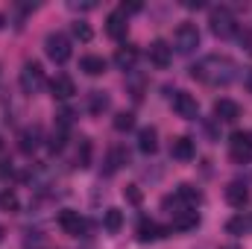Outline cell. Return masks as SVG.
I'll return each instance as SVG.
<instances>
[{
  "label": "cell",
  "instance_id": "cell-1",
  "mask_svg": "<svg viewBox=\"0 0 252 249\" xmlns=\"http://www.w3.org/2000/svg\"><path fill=\"white\" fill-rule=\"evenodd\" d=\"M190 76L205 82V85H229L238 76V67L229 56H205L202 62L190 67Z\"/></svg>",
  "mask_w": 252,
  "mask_h": 249
},
{
  "label": "cell",
  "instance_id": "cell-2",
  "mask_svg": "<svg viewBox=\"0 0 252 249\" xmlns=\"http://www.w3.org/2000/svg\"><path fill=\"white\" fill-rule=\"evenodd\" d=\"M208 24H211V32H214L217 38H229V35H235V32H238V21H235L232 9H226V6L211 9Z\"/></svg>",
  "mask_w": 252,
  "mask_h": 249
},
{
  "label": "cell",
  "instance_id": "cell-3",
  "mask_svg": "<svg viewBox=\"0 0 252 249\" xmlns=\"http://www.w3.org/2000/svg\"><path fill=\"white\" fill-rule=\"evenodd\" d=\"M44 53H47V59L56 64H64L70 59V38L64 35V32H50L47 38H44Z\"/></svg>",
  "mask_w": 252,
  "mask_h": 249
},
{
  "label": "cell",
  "instance_id": "cell-4",
  "mask_svg": "<svg viewBox=\"0 0 252 249\" xmlns=\"http://www.w3.org/2000/svg\"><path fill=\"white\" fill-rule=\"evenodd\" d=\"M18 82H21V91L24 94H38L44 88V67L38 62H24Z\"/></svg>",
  "mask_w": 252,
  "mask_h": 249
},
{
  "label": "cell",
  "instance_id": "cell-5",
  "mask_svg": "<svg viewBox=\"0 0 252 249\" xmlns=\"http://www.w3.org/2000/svg\"><path fill=\"white\" fill-rule=\"evenodd\" d=\"M173 47H176V53H182V56L193 53V50L199 47V30H196L193 24H179L176 32H173Z\"/></svg>",
  "mask_w": 252,
  "mask_h": 249
},
{
  "label": "cell",
  "instance_id": "cell-6",
  "mask_svg": "<svg viewBox=\"0 0 252 249\" xmlns=\"http://www.w3.org/2000/svg\"><path fill=\"white\" fill-rule=\"evenodd\" d=\"M229 150H232V158H235V161H244V164L252 161V132H244V129L232 132Z\"/></svg>",
  "mask_w": 252,
  "mask_h": 249
},
{
  "label": "cell",
  "instance_id": "cell-7",
  "mask_svg": "<svg viewBox=\"0 0 252 249\" xmlns=\"http://www.w3.org/2000/svg\"><path fill=\"white\" fill-rule=\"evenodd\" d=\"M59 226H62L64 235H70V238H82L85 229H88L85 217H82L79 211H73V208H62V211H59Z\"/></svg>",
  "mask_w": 252,
  "mask_h": 249
},
{
  "label": "cell",
  "instance_id": "cell-8",
  "mask_svg": "<svg viewBox=\"0 0 252 249\" xmlns=\"http://www.w3.org/2000/svg\"><path fill=\"white\" fill-rule=\"evenodd\" d=\"M41 141H44V132H41V126H24L21 132H18V150L24 153V156H32L38 147H41Z\"/></svg>",
  "mask_w": 252,
  "mask_h": 249
},
{
  "label": "cell",
  "instance_id": "cell-9",
  "mask_svg": "<svg viewBox=\"0 0 252 249\" xmlns=\"http://www.w3.org/2000/svg\"><path fill=\"white\" fill-rule=\"evenodd\" d=\"M173 112L179 118H185V121H196L199 118V103H196V97L188 94V91H176L173 94Z\"/></svg>",
  "mask_w": 252,
  "mask_h": 249
},
{
  "label": "cell",
  "instance_id": "cell-10",
  "mask_svg": "<svg viewBox=\"0 0 252 249\" xmlns=\"http://www.w3.org/2000/svg\"><path fill=\"white\" fill-rule=\"evenodd\" d=\"M147 56H150V62L156 64V67H167V64L173 62V47L158 38V41H153V44L147 47Z\"/></svg>",
  "mask_w": 252,
  "mask_h": 249
},
{
  "label": "cell",
  "instance_id": "cell-11",
  "mask_svg": "<svg viewBox=\"0 0 252 249\" xmlns=\"http://www.w3.org/2000/svg\"><path fill=\"white\" fill-rule=\"evenodd\" d=\"M126 30H129V15H124L121 9H115V12L106 18V32H109V38L121 41L126 35Z\"/></svg>",
  "mask_w": 252,
  "mask_h": 249
},
{
  "label": "cell",
  "instance_id": "cell-12",
  "mask_svg": "<svg viewBox=\"0 0 252 249\" xmlns=\"http://www.w3.org/2000/svg\"><path fill=\"white\" fill-rule=\"evenodd\" d=\"M50 91H53L56 100H70V97L76 94V82H73L67 73H56L53 82H50Z\"/></svg>",
  "mask_w": 252,
  "mask_h": 249
},
{
  "label": "cell",
  "instance_id": "cell-13",
  "mask_svg": "<svg viewBox=\"0 0 252 249\" xmlns=\"http://www.w3.org/2000/svg\"><path fill=\"white\" fill-rule=\"evenodd\" d=\"M214 118L217 121H223V124H235L238 118H241V106L235 103V100H217L214 103Z\"/></svg>",
  "mask_w": 252,
  "mask_h": 249
},
{
  "label": "cell",
  "instance_id": "cell-14",
  "mask_svg": "<svg viewBox=\"0 0 252 249\" xmlns=\"http://www.w3.org/2000/svg\"><path fill=\"white\" fill-rule=\"evenodd\" d=\"M226 202H229L232 208L250 205V187L244 185V182H229V185H226Z\"/></svg>",
  "mask_w": 252,
  "mask_h": 249
},
{
  "label": "cell",
  "instance_id": "cell-15",
  "mask_svg": "<svg viewBox=\"0 0 252 249\" xmlns=\"http://www.w3.org/2000/svg\"><path fill=\"white\" fill-rule=\"evenodd\" d=\"M124 164H129V150H126V147H121V144H115V147L109 150V156H106V176L118 173Z\"/></svg>",
  "mask_w": 252,
  "mask_h": 249
},
{
  "label": "cell",
  "instance_id": "cell-16",
  "mask_svg": "<svg viewBox=\"0 0 252 249\" xmlns=\"http://www.w3.org/2000/svg\"><path fill=\"white\" fill-rule=\"evenodd\" d=\"M170 217H173V229H179V232H190V229L199 226V211L196 208H182Z\"/></svg>",
  "mask_w": 252,
  "mask_h": 249
},
{
  "label": "cell",
  "instance_id": "cell-17",
  "mask_svg": "<svg viewBox=\"0 0 252 249\" xmlns=\"http://www.w3.org/2000/svg\"><path fill=\"white\" fill-rule=\"evenodd\" d=\"M138 150L147 153V156H153V153L158 150V129H156V126L138 129Z\"/></svg>",
  "mask_w": 252,
  "mask_h": 249
},
{
  "label": "cell",
  "instance_id": "cell-18",
  "mask_svg": "<svg viewBox=\"0 0 252 249\" xmlns=\"http://www.w3.org/2000/svg\"><path fill=\"white\" fill-rule=\"evenodd\" d=\"M170 156H173L176 161H190V158L196 156V147H193V141H190V138H185V135H182V138H176V141H173Z\"/></svg>",
  "mask_w": 252,
  "mask_h": 249
},
{
  "label": "cell",
  "instance_id": "cell-19",
  "mask_svg": "<svg viewBox=\"0 0 252 249\" xmlns=\"http://www.w3.org/2000/svg\"><path fill=\"white\" fill-rule=\"evenodd\" d=\"M138 62V50L135 47H118V53H115V64H118V70H132Z\"/></svg>",
  "mask_w": 252,
  "mask_h": 249
},
{
  "label": "cell",
  "instance_id": "cell-20",
  "mask_svg": "<svg viewBox=\"0 0 252 249\" xmlns=\"http://www.w3.org/2000/svg\"><path fill=\"white\" fill-rule=\"evenodd\" d=\"M164 232L167 229H161L158 223H153V220H141V226H138V238L147 244V241H158V238H164Z\"/></svg>",
  "mask_w": 252,
  "mask_h": 249
},
{
  "label": "cell",
  "instance_id": "cell-21",
  "mask_svg": "<svg viewBox=\"0 0 252 249\" xmlns=\"http://www.w3.org/2000/svg\"><path fill=\"white\" fill-rule=\"evenodd\" d=\"M103 229L112 232V235H118V232L124 229V211H121V208H109V211L103 214Z\"/></svg>",
  "mask_w": 252,
  "mask_h": 249
},
{
  "label": "cell",
  "instance_id": "cell-22",
  "mask_svg": "<svg viewBox=\"0 0 252 249\" xmlns=\"http://www.w3.org/2000/svg\"><path fill=\"white\" fill-rule=\"evenodd\" d=\"M176 196H179V202L188 205V208H196V205L202 202V193H199L193 185H179L176 187Z\"/></svg>",
  "mask_w": 252,
  "mask_h": 249
},
{
  "label": "cell",
  "instance_id": "cell-23",
  "mask_svg": "<svg viewBox=\"0 0 252 249\" xmlns=\"http://www.w3.org/2000/svg\"><path fill=\"white\" fill-rule=\"evenodd\" d=\"M109 106H112L109 94H103V91H91V97H88V112H91V115H103V112H109Z\"/></svg>",
  "mask_w": 252,
  "mask_h": 249
},
{
  "label": "cell",
  "instance_id": "cell-24",
  "mask_svg": "<svg viewBox=\"0 0 252 249\" xmlns=\"http://www.w3.org/2000/svg\"><path fill=\"white\" fill-rule=\"evenodd\" d=\"M79 67H82L88 76H100V73H106V59H103V56H82Z\"/></svg>",
  "mask_w": 252,
  "mask_h": 249
},
{
  "label": "cell",
  "instance_id": "cell-25",
  "mask_svg": "<svg viewBox=\"0 0 252 249\" xmlns=\"http://www.w3.org/2000/svg\"><path fill=\"white\" fill-rule=\"evenodd\" d=\"M73 164H76V167H88V164H91V141H88V138H79V147H76Z\"/></svg>",
  "mask_w": 252,
  "mask_h": 249
},
{
  "label": "cell",
  "instance_id": "cell-26",
  "mask_svg": "<svg viewBox=\"0 0 252 249\" xmlns=\"http://www.w3.org/2000/svg\"><path fill=\"white\" fill-rule=\"evenodd\" d=\"M64 144H67V129H64V126H56L53 135L47 138V147H50V153L56 156V153H62L64 150Z\"/></svg>",
  "mask_w": 252,
  "mask_h": 249
},
{
  "label": "cell",
  "instance_id": "cell-27",
  "mask_svg": "<svg viewBox=\"0 0 252 249\" xmlns=\"http://www.w3.org/2000/svg\"><path fill=\"white\" fill-rule=\"evenodd\" d=\"M21 208V202H18V193L15 190H0V211H9V214H15Z\"/></svg>",
  "mask_w": 252,
  "mask_h": 249
},
{
  "label": "cell",
  "instance_id": "cell-28",
  "mask_svg": "<svg viewBox=\"0 0 252 249\" xmlns=\"http://www.w3.org/2000/svg\"><path fill=\"white\" fill-rule=\"evenodd\" d=\"M112 126H115L118 132H129V129L135 126V115H132V112H118L115 121H112Z\"/></svg>",
  "mask_w": 252,
  "mask_h": 249
},
{
  "label": "cell",
  "instance_id": "cell-29",
  "mask_svg": "<svg viewBox=\"0 0 252 249\" xmlns=\"http://www.w3.org/2000/svg\"><path fill=\"white\" fill-rule=\"evenodd\" d=\"M73 38H79L82 44H88V41L94 38V30H91L85 21H76V24H73Z\"/></svg>",
  "mask_w": 252,
  "mask_h": 249
},
{
  "label": "cell",
  "instance_id": "cell-30",
  "mask_svg": "<svg viewBox=\"0 0 252 249\" xmlns=\"http://www.w3.org/2000/svg\"><path fill=\"white\" fill-rule=\"evenodd\" d=\"M226 232H229V235H235V238H238V235H244V232H247V220H244L241 214H238V217H232V220L226 223Z\"/></svg>",
  "mask_w": 252,
  "mask_h": 249
},
{
  "label": "cell",
  "instance_id": "cell-31",
  "mask_svg": "<svg viewBox=\"0 0 252 249\" xmlns=\"http://www.w3.org/2000/svg\"><path fill=\"white\" fill-rule=\"evenodd\" d=\"M124 196L132 202V205H141V199H144V193H141V187H138V185H126L124 187Z\"/></svg>",
  "mask_w": 252,
  "mask_h": 249
},
{
  "label": "cell",
  "instance_id": "cell-32",
  "mask_svg": "<svg viewBox=\"0 0 252 249\" xmlns=\"http://www.w3.org/2000/svg\"><path fill=\"white\" fill-rule=\"evenodd\" d=\"M238 44H241L247 53H252V30H238Z\"/></svg>",
  "mask_w": 252,
  "mask_h": 249
},
{
  "label": "cell",
  "instance_id": "cell-33",
  "mask_svg": "<svg viewBox=\"0 0 252 249\" xmlns=\"http://www.w3.org/2000/svg\"><path fill=\"white\" fill-rule=\"evenodd\" d=\"M97 3H70V9L73 12H88V9H94Z\"/></svg>",
  "mask_w": 252,
  "mask_h": 249
},
{
  "label": "cell",
  "instance_id": "cell-34",
  "mask_svg": "<svg viewBox=\"0 0 252 249\" xmlns=\"http://www.w3.org/2000/svg\"><path fill=\"white\" fill-rule=\"evenodd\" d=\"M202 6H205L202 0H196V3H193V0H188V3H185V9H202Z\"/></svg>",
  "mask_w": 252,
  "mask_h": 249
},
{
  "label": "cell",
  "instance_id": "cell-35",
  "mask_svg": "<svg viewBox=\"0 0 252 249\" xmlns=\"http://www.w3.org/2000/svg\"><path fill=\"white\" fill-rule=\"evenodd\" d=\"M244 82H247V91L252 94V67L247 70V76H244Z\"/></svg>",
  "mask_w": 252,
  "mask_h": 249
},
{
  "label": "cell",
  "instance_id": "cell-36",
  "mask_svg": "<svg viewBox=\"0 0 252 249\" xmlns=\"http://www.w3.org/2000/svg\"><path fill=\"white\" fill-rule=\"evenodd\" d=\"M0 244H3V226H0Z\"/></svg>",
  "mask_w": 252,
  "mask_h": 249
},
{
  "label": "cell",
  "instance_id": "cell-37",
  "mask_svg": "<svg viewBox=\"0 0 252 249\" xmlns=\"http://www.w3.org/2000/svg\"><path fill=\"white\" fill-rule=\"evenodd\" d=\"M0 27H3V15H0Z\"/></svg>",
  "mask_w": 252,
  "mask_h": 249
},
{
  "label": "cell",
  "instance_id": "cell-38",
  "mask_svg": "<svg viewBox=\"0 0 252 249\" xmlns=\"http://www.w3.org/2000/svg\"><path fill=\"white\" fill-rule=\"evenodd\" d=\"M0 150H3V141H0Z\"/></svg>",
  "mask_w": 252,
  "mask_h": 249
},
{
  "label": "cell",
  "instance_id": "cell-39",
  "mask_svg": "<svg viewBox=\"0 0 252 249\" xmlns=\"http://www.w3.org/2000/svg\"><path fill=\"white\" fill-rule=\"evenodd\" d=\"M226 249H235V247H226Z\"/></svg>",
  "mask_w": 252,
  "mask_h": 249
}]
</instances>
